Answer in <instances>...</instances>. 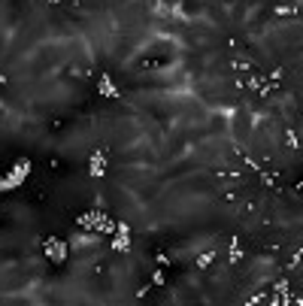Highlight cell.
<instances>
[{
  "label": "cell",
  "instance_id": "1",
  "mask_svg": "<svg viewBox=\"0 0 303 306\" xmlns=\"http://www.w3.org/2000/svg\"><path fill=\"white\" fill-rule=\"evenodd\" d=\"M42 252H46V258H49L52 264H64L67 255H70V243H64V240H58V237H49V240L42 243Z\"/></svg>",
  "mask_w": 303,
  "mask_h": 306
},
{
  "label": "cell",
  "instance_id": "2",
  "mask_svg": "<svg viewBox=\"0 0 303 306\" xmlns=\"http://www.w3.org/2000/svg\"><path fill=\"white\" fill-rule=\"evenodd\" d=\"M215 258H219V246H212L209 252L197 255V258H194V270H206V267H209V264H212Z\"/></svg>",
  "mask_w": 303,
  "mask_h": 306
}]
</instances>
